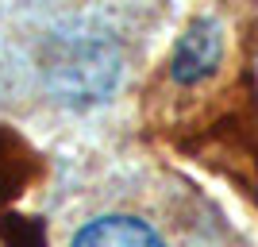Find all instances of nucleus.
Listing matches in <instances>:
<instances>
[{"instance_id": "nucleus-1", "label": "nucleus", "mask_w": 258, "mask_h": 247, "mask_svg": "<svg viewBox=\"0 0 258 247\" xmlns=\"http://www.w3.org/2000/svg\"><path fill=\"white\" fill-rule=\"evenodd\" d=\"M116 74H119L116 51L97 39H66L46 58V81L70 105L100 101L116 85Z\"/></svg>"}, {"instance_id": "nucleus-2", "label": "nucleus", "mask_w": 258, "mask_h": 247, "mask_svg": "<svg viewBox=\"0 0 258 247\" xmlns=\"http://www.w3.org/2000/svg\"><path fill=\"white\" fill-rule=\"evenodd\" d=\"M216 58H220V35H216L212 23L201 20L185 31V39L173 51V77L177 81H197L216 66Z\"/></svg>"}, {"instance_id": "nucleus-3", "label": "nucleus", "mask_w": 258, "mask_h": 247, "mask_svg": "<svg viewBox=\"0 0 258 247\" xmlns=\"http://www.w3.org/2000/svg\"><path fill=\"white\" fill-rule=\"evenodd\" d=\"M74 247H162L158 236L143 220L131 216H100L89 228H81Z\"/></svg>"}]
</instances>
